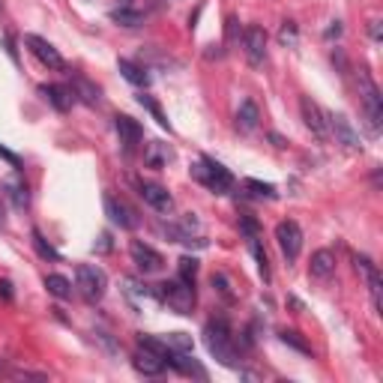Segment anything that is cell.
Segmentation results:
<instances>
[{"label": "cell", "mask_w": 383, "mask_h": 383, "mask_svg": "<svg viewBox=\"0 0 383 383\" xmlns=\"http://www.w3.org/2000/svg\"><path fill=\"white\" fill-rule=\"evenodd\" d=\"M138 99H141V105H144V108H147V111H150V114H153L156 120H159V126H162V129H171V123H168V120H165V114H162V108H159V105H156V102H153V99H150V96H138Z\"/></svg>", "instance_id": "obj_35"}, {"label": "cell", "mask_w": 383, "mask_h": 383, "mask_svg": "<svg viewBox=\"0 0 383 383\" xmlns=\"http://www.w3.org/2000/svg\"><path fill=\"white\" fill-rule=\"evenodd\" d=\"M300 114H302V123H306V129H309L321 144L330 141V129H326V114H323L321 105L314 102L311 96H302V99H300Z\"/></svg>", "instance_id": "obj_6"}, {"label": "cell", "mask_w": 383, "mask_h": 383, "mask_svg": "<svg viewBox=\"0 0 383 383\" xmlns=\"http://www.w3.org/2000/svg\"><path fill=\"white\" fill-rule=\"evenodd\" d=\"M25 45H27V48H30L33 54H36L42 66H48V69H54V72H63V69H66V60L60 58V51L54 48V45H51L48 39L33 36V33H30V36H25Z\"/></svg>", "instance_id": "obj_10"}, {"label": "cell", "mask_w": 383, "mask_h": 383, "mask_svg": "<svg viewBox=\"0 0 383 383\" xmlns=\"http://www.w3.org/2000/svg\"><path fill=\"white\" fill-rule=\"evenodd\" d=\"M257 123H261V111L252 99H243L240 102V111H236V129L240 132H255Z\"/></svg>", "instance_id": "obj_20"}, {"label": "cell", "mask_w": 383, "mask_h": 383, "mask_svg": "<svg viewBox=\"0 0 383 383\" xmlns=\"http://www.w3.org/2000/svg\"><path fill=\"white\" fill-rule=\"evenodd\" d=\"M129 255H132V264L138 267L144 276H153V273H159V269L165 267V257L156 252L153 246L141 243V240H132L129 243Z\"/></svg>", "instance_id": "obj_9"}, {"label": "cell", "mask_w": 383, "mask_h": 383, "mask_svg": "<svg viewBox=\"0 0 383 383\" xmlns=\"http://www.w3.org/2000/svg\"><path fill=\"white\" fill-rule=\"evenodd\" d=\"M354 264H356V269L365 276V281H368V290H371V300H375V309L377 311H383V281H380V269H377V264L371 261V257H365V255H356L354 257Z\"/></svg>", "instance_id": "obj_14"}, {"label": "cell", "mask_w": 383, "mask_h": 383, "mask_svg": "<svg viewBox=\"0 0 383 383\" xmlns=\"http://www.w3.org/2000/svg\"><path fill=\"white\" fill-rule=\"evenodd\" d=\"M114 129H117L120 144H123V150H126V153H132V150L144 141V129L138 126V120H132V117H126V114L114 117Z\"/></svg>", "instance_id": "obj_17"}, {"label": "cell", "mask_w": 383, "mask_h": 383, "mask_svg": "<svg viewBox=\"0 0 383 383\" xmlns=\"http://www.w3.org/2000/svg\"><path fill=\"white\" fill-rule=\"evenodd\" d=\"M39 93L48 99V102L58 108V111H69L72 108V90H66V87H58V84H42L39 87Z\"/></svg>", "instance_id": "obj_21"}, {"label": "cell", "mask_w": 383, "mask_h": 383, "mask_svg": "<svg viewBox=\"0 0 383 383\" xmlns=\"http://www.w3.org/2000/svg\"><path fill=\"white\" fill-rule=\"evenodd\" d=\"M0 300H6V302H9V300H13V285H9V281H6V278H4V281H0Z\"/></svg>", "instance_id": "obj_39"}, {"label": "cell", "mask_w": 383, "mask_h": 383, "mask_svg": "<svg viewBox=\"0 0 383 383\" xmlns=\"http://www.w3.org/2000/svg\"><path fill=\"white\" fill-rule=\"evenodd\" d=\"M132 365H135V371H141L144 377H156V375H162L168 363H165L162 354H156V351H150V347L138 344V351H135V356H132Z\"/></svg>", "instance_id": "obj_15"}, {"label": "cell", "mask_w": 383, "mask_h": 383, "mask_svg": "<svg viewBox=\"0 0 383 383\" xmlns=\"http://www.w3.org/2000/svg\"><path fill=\"white\" fill-rule=\"evenodd\" d=\"M192 177L198 180V183H204L210 192H216V195H224V192H231L234 186V177L224 165H219L216 159H210V156H204L195 168H192Z\"/></svg>", "instance_id": "obj_4"}, {"label": "cell", "mask_w": 383, "mask_h": 383, "mask_svg": "<svg viewBox=\"0 0 383 383\" xmlns=\"http://www.w3.org/2000/svg\"><path fill=\"white\" fill-rule=\"evenodd\" d=\"M72 90H75V96H81V102L99 105V87L93 81H87V78H72Z\"/></svg>", "instance_id": "obj_24"}, {"label": "cell", "mask_w": 383, "mask_h": 383, "mask_svg": "<svg viewBox=\"0 0 383 383\" xmlns=\"http://www.w3.org/2000/svg\"><path fill=\"white\" fill-rule=\"evenodd\" d=\"M240 228H243L246 234H249V240H252V236H257V224H255L249 216H243V219H240Z\"/></svg>", "instance_id": "obj_38"}, {"label": "cell", "mask_w": 383, "mask_h": 383, "mask_svg": "<svg viewBox=\"0 0 383 383\" xmlns=\"http://www.w3.org/2000/svg\"><path fill=\"white\" fill-rule=\"evenodd\" d=\"M111 18H114L117 25H123V27H138L141 21H144V15H141V13H135V9H129V6L114 9V13H111Z\"/></svg>", "instance_id": "obj_28"}, {"label": "cell", "mask_w": 383, "mask_h": 383, "mask_svg": "<svg viewBox=\"0 0 383 383\" xmlns=\"http://www.w3.org/2000/svg\"><path fill=\"white\" fill-rule=\"evenodd\" d=\"M105 213H108L111 222L120 224V228H126V231L138 228V216H135V210L126 204V201H120L114 195H105Z\"/></svg>", "instance_id": "obj_16"}, {"label": "cell", "mask_w": 383, "mask_h": 383, "mask_svg": "<svg viewBox=\"0 0 383 383\" xmlns=\"http://www.w3.org/2000/svg\"><path fill=\"white\" fill-rule=\"evenodd\" d=\"M309 273H311V278L326 281V278L335 273V255H332L330 249L314 252V255H311V264H309Z\"/></svg>", "instance_id": "obj_19"}, {"label": "cell", "mask_w": 383, "mask_h": 383, "mask_svg": "<svg viewBox=\"0 0 383 383\" xmlns=\"http://www.w3.org/2000/svg\"><path fill=\"white\" fill-rule=\"evenodd\" d=\"M117 69H120V75L126 78L129 84H135V87H147V84H150L147 69H144V66H138V63H132V60H120V63H117Z\"/></svg>", "instance_id": "obj_22"}, {"label": "cell", "mask_w": 383, "mask_h": 383, "mask_svg": "<svg viewBox=\"0 0 383 383\" xmlns=\"http://www.w3.org/2000/svg\"><path fill=\"white\" fill-rule=\"evenodd\" d=\"M6 195L13 198V204H15L18 210H25V207L30 204V189H27V183H21V180L6 183Z\"/></svg>", "instance_id": "obj_25"}, {"label": "cell", "mask_w": 383, "mask_h": 383, "mask_svg": "<svg viewBox=\"0 0 383 383\" xmlns=\"http://www.w3.org/2000/svg\"><path fill=\"white\" fill-rule=\"evenodd\" d=\"M246 189H249L252 195H257V198H276L278 195L273 183H261V180H246Z\"/></svg>", "instance_id": "obj_30"}, {"label": "cell", "mask_w": 383, "mask_h": 383, "mask_svg": "<svg viewBox=\"0 0 383 383\" xmlns=\"http://www.w3.org/2000/svg\"><path fill=\"white\" fill-rule=\"evenodd\" d=\"M204 344L222 365H228V368L240 365V354H236V347H234V335H231L228 321H222V318L210 321L204 326Z\"/></svg>", "instance_id": "obj_1"}, {"label": "cell", "mask_w": 383, "mask_h": 383, "mask_svg": "<svg viewBox=\"0 0 383 383\" xmlns=\"http://www.w3.org/2000/svg\"><path fill=\"white\" fill-rule=\"evenodd\" d=\"M171 368H177L180 375H189V377H201V380H207V371L198 365V359L195 356H189V354H168V359H165Z\"/></svg>", "instance_id": "obj_18"}, {"label": "cell", "mask_w": 383, "mask_h": 383, "mask_svg": "<svg viewBox=\"0 0 383 383\" xmlns=\"http://www.w3.org/2000/svg\"><path fill=\"white\" fill-rule=\"evenodd\" d=\"M138 195L144 198V204H150L156 213H171L174 210L171 192L159 183H144V180H138Z\"/></svg>", "instance_id": "obj_13"}, {"label": "cell", "mask_w": 383, "mask_h": 383, "mask_svg": "<svg viewBox=\"0 0 383 383\" xmlns=\"http://www.w3.org/2000/svg\"><path fill=\"white\" fill-rule=\"evenodd\" d=\"M213 288H216L219 294H222L224 300H228V302L236 300V297H234V290H231V281H228V276H224V273H213Z\"/></svg>", "instance_id": "obj_34"}, {"label": "cell", "mask_w": 383, "mask_h": 383, "mask_svg": "<svg viewBox=\"0 0 383 383\" xmlns=\"http://www.w3.org/2000/svg\"><path fill=\"white\" fill-rule=\"evenodd\" d=\"M278 42L285 45V48H294V45H297V25H294V21H285V25H281Z\"/></svg>", "instance_id": "obj_33"}, {"label": "cell", "mask_w": 383, "mask_h": 383, "mask_svg": "<svg viewBox=\"0 0 383 383\" xmlns=\"http://www.w3.org/2000/svg\"><path fill=\"white\" fill-rule=\"evenodd\" d=\"M30 236H33V246H36V252H39V255L45 257V261H60V255H58V252H54V249H51V246H48V243H45V236H42L39 231H33Z\"/></svg>", "instance_id": "obj_32"}, {"label": "cell", "mask_w": 383, "mask_h": 383, "mask_svg": "<svg viewBox=\"0 0 383 383\" xmlns=\"http://www.w3.org/2000/svg\"><path fill=\"white\" fill-rule=\"evenodd\" d=\"M252 252H255V261H257V269H261V278L269 281L273 276H269V261H267V252H264V246L257 243V236H252Z\"/></svg>", "instance_id": "obj_29"}, {"label": "cell", "mask_w": 383, "mask_h": 383, "mask_svg": "<svg viewBox=\"0 0 383 383\" xmlns=\"http://www.w3.org/2000/svg\"><path fill=\"white\" fill-rule=\"evenodd\" d=\"M75 285H78V294H81L87 302H99L108 290V276H105V269H99L93 264H78Z\"/></svg>", "instance_id": "obj_5"}, {"label": "cell", "mask_w": 383, "mask_h": 383, "mask_svg": "<svg viewBox=\"0 0 383 383\" xmlns=\"http://www.w3.org/2000/svg\"><path fill=\"white\" fill-rule=\"evenodd\" d=\"M180 278L189 281V285H195V278H198V261L195 257H180Z\"/></svg>", "instance_id": "obj_31"}, {"label": "cell", "mask_w": 383, "mask_h": 383, "mask_svg": "<svg viewBox=\"0 0 383 383\" xmlns=\"http://www.w3.org/2000/svg\"><path fill=\"white\" fill-rule=\"evenodd\" d=\"M243 48H246V60H249L252 66H261L267 60V30L264 27H246L243 33Z\"/></svg>", "instance_id": "obj_11"}, {"label": "cell", "mask_w": 383, "mask_h": 383, "mask_svg": "<svg viewBox=\"0 0 383 383\" xmlns=\"http://www.w3.org/2000/svg\"><path fill=\"white\" fill-rule=\"evenodd\" d=\"M9 377L13 380H48L45 375H39V371H13Z\"/></svg>", "instance_id": "obj_36"}, {"label": "cell", "mask_w": 383, "mask_h": 383, "mask_svg": "<svg viewBox=\"0 0 383 383\" xmlns=\"http://www.w3.org/2000/svg\"><path fill=\"white\" fill-rule=\"evenodd\" d=\"M356 84H359V102L365 108V117H368V126L371 132H380V123H383V96L375 84V78L368 75V69H359L356 72Z\"/></svg>", "instance_id": "obj_3"}, {"label": "cell", "mask_w": 383, "mask_h": 383, "mask_svg": "<svg viewBox=\"0 0 383 383\" xmlns=\"http://www.w3.org/2000/svg\"><path fill=\"white\" fill-rule=\"evenodd\" d=\"M276 240H278V249L288 261H297L300 252H302V231L297 222H278L276 224Z\"/></svg>", "instance_id": "obj_8"}, {"label": "cell", "mask_w": 383, "mask_h": 383, "mask_svg": "<svg viewBox=\"0 0 383 383\" xmlns=\"http://www.w3.org/2000/svg\"><path fill=\"white\" fill-rule=\"evenodd\" d=\"M278 339H281V344H288V347H294V351H300V354H311V347H309V342L302 339V335L297 332V330H281L278 332Z\"/></svg>", "instance_id": "obj_27"}, {"label": "cell", "mask_w": 383, "mask_h": 383, "mask_svg": "<svg viewBox=\"0 0 383 383\" xmlns=\"http://www.w3.org/2000/svg\"><path fill=\"white\" fill-rule=\"evenodd\" d=\"M123 294H126V300L132 302L138 311L144 309H156L159 306V297H156V288H147V285H141L138 278H123Z\"/></svg>", "instance_id": "obj_12"}, {"label": "cell", "mask_w": 383, "mask_h": 383, "mask_svg": "<svg viewBox=\"0 0 383 383\" xmlns=\"http://www.w3.org/2000/svg\"><path fill=\"white\" fill-rule=\"evenodd\" d=\"M45 288H48V294L58 297V300H69L72 297V285H69V278H66V276H58V273L45 276Z\"/></svg>", "instance_id": "obj_23"}, {"label": "cell", "mask_w": 383, "mask_h": 383, "mask_svg": "<svg viewBox=\"0 0 383 383\" xmlns=\"http://www.w3.org/2000/svg\"><path fill=\"white\" fill-rule=\"evenodd\" d=\"M368 33H371V39H380V21L375 18L371 21V27H368Z\"/></svg>", "instance_id": "obj_40"}, {"label": "cell", "mask_w": 383, "mask_h": 383, "mask_svg": "<svg viewBox=\"0 0 383 383\" xmlns=\"http://www.w3.org/2000/svg\"><path fill=\"white\" fill-rule=\"evenodd\" d=\"M162 342L168 344V351H174V354L192 351V335H186V332H168V335H162Z\"/></svg>", "instance_id": "obj_26"}, {"label": "cell", "mask_w": 383, "mask_h": 383, "mask_svg": "<svg viewBox=\"0 0 383 383\" xmlns=\"http://www.w3.org/2000/svg\"><path fill=\"white\" fill-rule=\"evenodd\" d=\"M156 297L177 314H192V309H195V285H189L183 278H171L156 285Z\"/></svg>", "instance_id": "obj_2"}, {"label": "cell", "mask_w": 383, "mask_h": 383, "mask_svg": "<svg viewBox=\"0 0 383 383\" xmlns=\"http://www.w3.org/2000/svg\"><path fill=\"white\" fill-rule=\"evenodd\" d=\"M0 159H6L9 165H13V168H21V159H18V156H15L13 150H6L4 144H0Z\"/></svg>", "instance_id": "obj_37"}, {"label": "cell", "mask_w": 383, "mask_h": 383, "mask_svg": "<svg viewBox=\"0 0 383 383\" xmlns=\"http://www.w3.org/2000/svg\"><path fill=\"white\" fill-rule=\"evenodd\" d=\"M326 129L335 135V144H342L344 150H363V138L344 114H326Z\"/></svg>", "instance_id": "obj_7"}]
</instances>
